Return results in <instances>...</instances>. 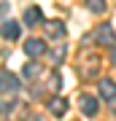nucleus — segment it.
Listing matches in <instances>:
<instances>
[{"label":"nucleus","mask_w":116,"mask_h":121,"mask_svg":"<svg viewBox=\"0 0 116 121\" xmlns=\"http://www.w3.org/2000/svg\"><path fill=\"white\" fill-rule=\"evenodd\" d=\"M111 62H113V65H116V48H113V51H111Z\"/></svg>","instance_id":"nucleus-12"},{"label":"nucleus","mask_w":116,"mask_h":121,"mask_svg":"<svg viewBox=\"0 0 116 121\" xmlns=\"http://www.w3.org/2000/svg\"><path fill=\"white\" fill-rule=\"evenodd\" d=\"M95 38H97V43H113V40H116V32H113V27L111 24H103V27H97V35H95Z\"/></svg>","instance_id":"nucleus-3"},{"label":"nucleus","mask_w":116,"mask_h":121,"mask_svg":"<svg viewBox=\"0 0 116 121\" xmlns=\"http://www.w3.org/2000/svg\"><path fill=\"white\" fill-rule=\"evenodd\" d=\"M49 108H51V113H54V116H62V113L68 110V99H65V97H51Z\"/></svg>","instance_id":"nucleus-6"},{"label":"nucleus","mask_w":116,"mask_h":121,"mask_svg":"<svg viewBox=\"0 0 116 121\" xmlns=\"http://www.w3.org/2000/svg\"><path fill=\"white\" fill-rule=\"evenodd\" d=\"M86 5H89L95 13H103L105 11V0H86Z\"/></svg>","instance_id":"nucleus-10"},{"label":"nucleus","mask_w":116,"mask_h":121,"mask_svg":"<svg viewBox=\"0 0 116 121\" xmlns=\"http://www.w3.org/2000/svg\"><path fill=\"white\" fill-rule=\"evenodd\" d=\"M97 89H100V94H103L105 99H116V81H111V78H103Z\"/></svg>","instance_id":"nucleus-4"},{"label":"nucleus","mask_w":116,"mask_h":121,"mask_svg":"<svg viewBox=\"0 0 116 121\" xmlns=\"http://www.w3.org/2000/svg\"><path fill=\"white\" fill-rule=\"evenodd\" d=\"M24 51L30 54V56H41V54H46V43H43L41 38H30L24 43Z\"/></svg>","instance_id":"nucleus-2"},{"label":"nucleus","mask_w":116,"mask_h":121,"mask_svg":"<svg viewBox=\"0 0 116 121\" xmlns=\"http://www.w3.org/2000/svg\"><path fill=\"white\" fill-rule=\"evenodd\" d=\"M24 73H27V78H38L41 65H35V62H32V65H27V67H24Z\"/></svg>","instance_id":"nucleus-11"},{"label":"nucleus","mask_w":116,"mask_h":121,"mask_svg":"<svg viewBox=\"0 0 116 121\" xmlns=\"http://www.w3.org/2000/svg\"><path fill=\"white\" fill-rule=\"evenodd\" d=\"M38 22H41V8H35V5H32V8H30V11L24 13V24H30V27H35Z\"/></svg>","instance_id":"nucleus-8"},{"label":"nucleus","mask_w":116,"mask_h":121,"mask_svg":"<svg viewBox=\"0 0 116 121\" xmlns=\"http://www.w3.org/2000/svg\"><path fill=\"white\" fill-rule=\"evenodd\" d=\"M49 32H51V38H62L65 35V24L62 22H51L49 24Z\"/></svg>","instance_id":"nucleus-9"},{"label":"nucleus","mask_w":116,"mask_h":121,"mask_svg":"<svg viewBox=\"0 0 116 121\" xmlns=\"http://www.w3.org/2000/svg\"><path fill=\"white\" fill-rule=\"evenodd\" d=\"M27 121H43V118L41 116H32V118H27Z\"/></svg>","instance_id":"nucleus-13"},{"label":"nucleus","mask_w":116,"mask_h":121,"mask_svg":"<svg viewBox=\"0 0 116 121\" xmlns=\"http://www.w3.org/2000/svg\"><path fill=\"white\" fill-rule=\"evenodd\" d=\"M81 110L86 113V116H95V113H97V99L92 94H84L81 97Z\"/></svg>","instance_id":"nucleus-5"},{"label":"nucleus","mask_w":116,"mask_h":121,"mask_svg":"<svg viewBox=\"0 0 116 121\" xmlns=\"http://www.w3.org/2000/svg\"><path fill=\"white\" fill-rule=\"evenodd\" d=\"M0 32H3V38L14 40V38H19V24H16V22H5V24H3V30H0Z\"/></svg>","instance_id":"nucleus-7"},{"label":"nucleus","mask_w":116,"mask_h":121,"mask_svg":"<svg viewBox=\"0 0 116 121\" xmlns=\"http://www.w3.org/2000/svg\"><path fill=\"white\" fill-rule=\"evenodd\" d=\"M16 89H19L16 75H11V73H3V75H0V91H3V94H14Z\"/></svg>","instance_id":"nucleus-1"}]
</instances>
